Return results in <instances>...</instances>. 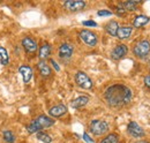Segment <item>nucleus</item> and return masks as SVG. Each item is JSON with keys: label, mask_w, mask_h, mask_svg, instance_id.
<instances>
[{"label": "nucleus", "mask_w": 150, "mask_h": 143, "mask_svg": "<svg viewBox=\"0 0 150 143\" xmlns=\"http://www.w3.org/2000/svg\"><path fill=\"white\" fill-rule=\"evenodd\" d=\"M132 90L124 84H113L109 87L104 93L106 103L113 107H119L128 104L132 101Z\"/></svg>", "instance_id": "1"}, {"label": "nucleus", "mask_w": 150, "mask_h": 143, "mask_svg": "<svg viewBox=\"0 0 150 143\" xmlns=\"http://www.w3.org/2000/svg\"><path fill=\"white\" fill-rule=\"evenodd\" d=\"M54 124V120H52L51 118L46 117V115H39L37 119H35L31 124L27 126V130L28 133L33 134V133H38L44 128H49Z\"/></svg>", "instance_id": "2"}, {"label": "nucleus", "mask_w": 150, "mask_h": 143, "mask_svg": "<svg viewBox=\"0 0 150 143\" xmlns=\"http://www.w3.org/2000/svg\"><path fill=\"white\" fill-rule=\"evenodd\" d=\"M89 128H90V132H91L94 135L99 136V135L105 134V133L109 130V125H108L105 121H103V120H93V121L90 122Z\"/></svg>", "instance_id": "3"}, {"label": "nucleus", "mask_w": 150, "mask_h": 143, "mask_svg": "<svg viewBox=\"0 0 150 143\" xmlns=\"http://www.w3.org/2000/svg\"><path fill=\"white\" fill-rule=\"evenodd\" d=\"M150 52V43L148 40H141L139 42L134 49H133V53L137 58H144L147 57Z\"/></svg>", "instance_id": "4"}, {"label": "nucleus", "mask_w": 150, "mask_h": 143, "mask_svg": "<svg viewBox=\"0 0 150 143\" xmlns=\"http://www.w3.org/2000/svg\"><path fill=\"white\" fill-rule=\"evenodd\" d=\"M75 82L79 87L83 89H91L93 88V81L84 72H77L75 74Z\"/></svg>", "instance_id": "5"}, {"label": "nucleus", "mask_w": 150, "mask_h": 143, "mask_svg": "<svg viewBox=\"0 0 150 143\" xmlns=\"http://www.w3.org/2000/svg\"><path fill=\"white\" fill-rule=\"evenodd\" d=\"M80 38L88 45V46H90V47H93L95 46L96 44H97V36L95 33L93 31H90V30H82L81 33H80Z\"/></svg>", "instance_id": "6"}, {"label": "nucleus", "mask_w": 150, "mask_h": 143, "mask_svg": "<svg viewBox=\"0 0 150 143\" xmlns=\"http://www.w3.org/2000/svg\"><path fill=\"white\" fill-rule=\"evenodd\" d=\"M127 132L131 134L133 137H142L144 136V130L140 125H137V122L131 121L127 126Z\"/></svg>", "instance_id": "7"}, {"label": "nucleus", "mask_w": 150, "mask_h": 143, "mask_svg": "<svg viewBox=\"0 0 150 143\" xmlns=\"http://www.w3.org/2000/svg\"><path fill=\"white\" fill-rule=\"evenodd\" d=\"M127 51H128V49H127V46L125 44H119V45H117L112 50L111 58H112L113 60H120V59H122L127 54Z\"/></svg>", "instance_id": "8"}, {"label": "nucleus", "mask_w": 150, "mask_h": 143, "mask_svg": "<svg viewBox=\"0 0 150 143\" xmlns=\"http://www.w3.org/2000/svg\"><path fill=\"white\" fill-rule=\"evenodd\" d=\"M65 8L71 11V12H77V11H81L86 7V2L84 1H76V0H68L64 4Z\"/></svg>", "instance_id": "9"}, {"label": "nucleus", "mask_w": 150, "mask_h": 143, "mask_svg": "<svg viewBox=\"0 0 150 143\" xmlns=\"http://www.w3.org/2000/svg\"><path fill=\"white\" fill-rule=\"evenodd\" d=\"M22 46L28 53H34L37 51V43L30 37H24L22 39Z\"/></svg>", "instance_id": "10"}, {"label": "nucleus", "mask_w": 150, "mask_h": 143, "mask_svg": "<svg viewBox=\"0 0 150 143\" xmlns=\"http://www.w3.org/2000/svg\"><path fill=\"white\" fill-rule=\"evenodd\" d=\"M73 51H74L73 46H72L71 44L65 43V44H62V45L59 47V57L62 58V59H68V58L72 57Z\"/></svg>", "instance_id": "11"}, {"label": "nucleus", "mask_w": 150, "mask_h": 143, "mask_svg": "<svg viewBox=\"0 0 150 143\" xmlns=\"http://www.w3.org/2000/svg\"><path fill=\"white\" fill-rule=\"evenodd\" d=\"M19 72L20 74L22 75V79H23V82L24 83H29L31 77H33V69L27 66V65H22L19 67Z\"/></svg>", "instance_id": "12"}, {"label": "nucleus", "mask_w": 150, "mask_h": 143, "mask_svg": "<svg viewBox=\"0 0 150 143\" xmlns=\"http://www.w3.org/2000/svg\"><path fill=\"white\" fill-rule=\"evenodd\" d=\"M66 112H67V107L65 106V105H62V104L56 105V106L51 107L49 110V114L51 117H53V118H59V117L64 115Z\"/></svg>", "instance_id": "13"}, {"label": "nucleus", "mask_w": 150, "mask_h": 143, "mask_svg": "<svg viewBox=\"0 0 150 143\" xmlns=\"http://www.w3.org/2000/svg\"><path fill=\"white\" fill-rule=\"evenodd\" d=\"M132 31H133L132 27H127V25L126 27H120L117 31V37L119 39H127L132 35Z\"/></svg>", "instance_id": "14"}, {"label": "nucleus", "mask_w": 150, "mask_h": 143, "mask_svg": "<svg viewBox=\"0 0 150 143\" xmlns=\"http://www.w3.org/2000/svg\"><path fill=\"white\" fill-rule=\"evenodd\" d=\"M150 18L149 16H146V15H137L135 16L134 21H133V25L135 28H142L144 27L147 23H149Z\"/></svg>", "instance_id": "15"}, {"label": "nucleus", "mask_w": 150, "mask_h": 143, "mask_svg": "<svg viewBox=\"0 0 150 143\" xmlns=\"http://www.w3.org/2000/svg\"><path fill=\"white\" fill-rule=\"evenodd\" d=\"M50 54H51V46L49 44H44V45L40 46L39 52H38V57H39V59L42 61H44L45 59H47Z\"/></svg>", "instance_id": "16"}, {"label": "nucleus", "mask_w": 150, "mask_h": 143, "mask_svg": "<svg viewBox=\"0 0 150 143\" xmlns=\"http://www.w3.org/2000/svg\"><path fill=\"white\" fill-rule=\"evenodd\" d=\"M88 102H89V97H87V96H80V97L75 98L74 101L72 102V107H74V108H80V107L87 105Z\"/></svg>", "instance_id": "17"}, {"label": "nucleus", "mask_w": 150, "mask_h": 143, "mask_svg": "<svg viewBox=\"0 0 150 143\" xmlns=\"http://www.w3.org/2000/svg\"><path fill=\"white\" fill-rule=\"evenodd\" d=\"M37 68L42 76L47 77V76L51 75V68L49 67V65H46L45 61H39V62L37 64Z\"/></svg>", "instance_id": "18"}, {"label": "nucleus", "mask_w": 150, "mask_h": 143, "mask_svg": "<svg viewBox=\"0 0 150 143\" xmlns=\"http://www.w3.org/2000/svg\"><path fill=\"white\" fill-rule=\"evenodd\" d=\"M119 29V24L115 21H110L106 25H105V30L109 35L111 36H117V31Z\"/></svg>", "instance_id": "19"}, {"label": "nucleus", "mask_w": 150, "mask_h": 143, "mask_svg": "<svg viewBox=\"0 0 150 143\" xmlns=\"http://www.w3.org/2000/svg\"><path fill=\"white\" fill-rule=\"evenodd\" d=\"M137 1H125V2H121V7L125 9V11H129V12H134L136 9V6H137Z\"/></svg>", "instance_id": "20"}, {"label": "nucleus", "mask_w": 150, "mask_h": 143, "mask_svg": "<svg viewBox=\"0 0 150 143\" xmlns=\"http://www.w3.org/2000/svg\"><path fill=\"white\" fill-rule=\"evenodd\" d=\"M9 61V58H8V53H7V50L2 46H0V62L1 65L6 66Z\"/></svg>", "instance_id": "21"}, {"label": "nucleus", "mask_w": 150, "mask_h": 143, "mask_svg": "<svg viewBox=\"0 0 150 143\" xmlns=\"http://www.w3.org/2000/svg\"><path fill=\"white\" fill-rule=\"evenodd\" d=\"M37 139L43 143H51L52 142V139L49 134L44 133V132H38L37 133Z\"/></svg>", "instance_id": "22"}, {"label": "nucleus", "mask_w": 150, "mask_h": 143, "mask_svg": "<svg viewBox=\"0 0 150 143\" xmlns=\"http://www.w3.org/2000/svg\"><path fill=\"white\" fill-rule=\"evenodd\" d=\"M118 141H119V136L117 134H109L100 141V143H118Z\"/></svg>", "instance_id": "23"}, {"label": "nucleus", "mask_w": 150, "mask_h": 143, "mask_svg": "<svg viewBox=\"0 0 150 143\" xmlns=\"http://www.w3.org/2000/svg\"><path fill=\"white\" fill-rule=\"evenodd\" d=\"M2 136H4V140H5L7 143H14L15 142V135H14L11 130H6V132H4Z\"/></svg>", "instance_id": "24"}, {"label": "nucleus", "mask_w": 150, "mask_h": 143, "mask_svg": "<svg viewBox=\"0 0 150 143\" xmlns=\"http://www.w3.org/2000/svg\"><path fill=\"white\" fill-rule=\"evenodd\" d=\"M97 15L98 16H111L112 13L110 11H98L97 12Z\"/></svg>", "instance_id": "25"}, {"label": "nucleus", "mask_w": 150, "mask_h": 143, "mask_svg": "<svg viewBox=\"0 0 150 143\" xmlns=\"http://www.w3.org/2000/svg\"><path fill=\"white\" fill-rule=\"evenodd\" d=\"M82 24L86 25V27H97V23L94 21H83Z\"/></svg>", "instance_id": "26"}, {"label": "nucleus", "mask_w": 150, "mask_h": 143, "mask_svg": "<svg viewBox=\"0 0 150 143\" xmlns=\"http://www.w3.org/2000/svg\"><path fill=\"white\" fill-rule=\"evenodd\" d=\"M125 13H126V11L121 7V5H119V6L117 7V14L120 15V16H122V15H125Z\"/></svg>", "instance_id": "27"}, {"label": "nucleus", "mask_w": 150, "mask_h": 143, "mask_svg": "<svg viewBox=\"0 0 150 143\" xmlns=\"http://www.w3.org/2000/svg\"><path fill=\"white\" fill-rule=\"evenodd\" d=\"M83 140L88 143H94V140H91V139H90V136H89L87 133H84V134H83Z\"/></svg>", "instance_id": "28"}, {"label": "nucleus", "mask_w": 150, "mask_h": 143, "mask_svg": "<svg viewBox=\"0 0 150 143\" xmlns=\"http://www.w3.org/2000/svg\"><path fill=\"white\" fill-rule=\"evenodd\" d=\"M51 64H52V66H53V68H54V69H56L57 72H59V71H60V67L58 66V64H57V62H56V61H54V60H52V59H51Z\"/></svg>", "instance_id": "29"}, {"label": "nucleus", "mask_w": 150, "mask_h": 143, "mask_svg": "<svg viewBox=\"0 0 150 143\" xmlns=\"http://www.w3.org/2000/svg\"><path fill=\"white\" fill-rule=\"evenodd\" d=\"M144 84H146V87H148V88L150 89V75L144 79Z\"/></svg>", "instance_id": "30"}, {"label": "nucleus", "mask_w": 150, "mask_h": 143, "mask_svg": "<svg viewBox=\"0 0 150 143\" xmlns=\"http://www.w3.org/2000/svg\"><path fill=\"white\" fill-rule=\"evenodd\" d=\"M135 143H148V142H146V141H137V142Z\"/></svg>", "instance_id": "31"}]
</instances>
